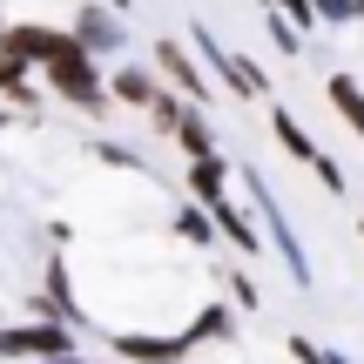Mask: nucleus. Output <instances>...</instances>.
Listing matches in <instances>:
<instances>
[{
    "mask_svg": "<svg viewBox=\"0 0 364 364\" xmlns=\"http://www.w3.org/2000/svg\"><path fill=\"white\" fill-rule=\"evenodd\" d=\"M331 108H338V115L364 135V88H358L351 75H331Z\"/></svg>",
    "mask_w": 364,
    "mask_h": 364,
    "instance_id": "1",
    "label": "nucleus"
},
{
    "mask_svg": "<svg viewBox=\"0 0 364 364\" xmlns=\"http://www.w3.org/2000/svg\"><path fill=\"white\" fill-rule=\"evenodd\" d=\"M317 14H331V21H351V14H358V0H317Z\"/></svg>",
    "mask_w": 364,
    "mask_h": 364,
    "instance_id": "2",
    "label": "nucleus"
},
{
    "mask_svg": "<svg viewBox=\"0 0 364 364\" xmlns=\"http://www.w3.org/2000/svg\"><path fill=\"white\" fill-rule=\"evenodd\" d=\"M358 21H364V0H358Z\"/></svg>",
    "mask_w": 364,
    "mask_h": 364,
    "instance_id": "3",
    "label": "nucleus"
}]
</instances>
